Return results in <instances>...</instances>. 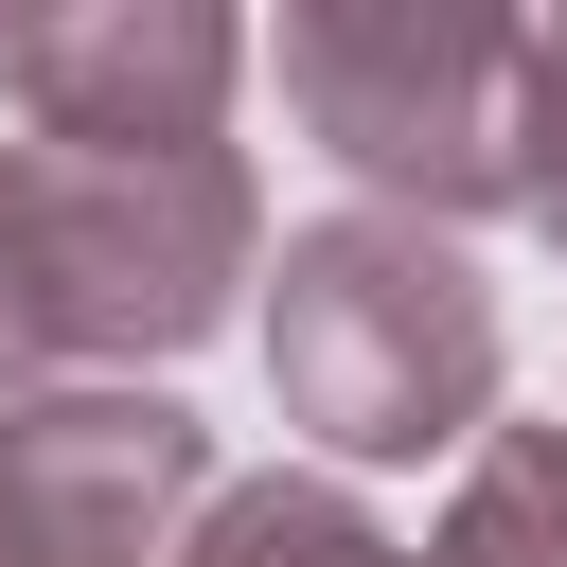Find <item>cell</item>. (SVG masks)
<instances>
[{"mask_svg":"<svg viewBox=\"0 0 567 567\" xmlns=\"http://www.w3.org/2000/svg\"><path fill=\"white\" fill-rule=\"evenodd\" d=\"M266 213L230 142H0V301L18 354H195Z\"/></svg>","mask_w":567,"mask_h":567,"instance_id":"6da1fadb","label":"cell"},{"mask_svg":"<svg viewBox=\"0 0 567 567\" xmlns=\"http://www.w3.org/2000/svg\"><path fill=\"white\" fill-rule=\"evenodd\" d=\"M266 390L337 461H443L496 425V284L425 213H319L266 266Z\"/></svg>","mask_w":567,"mask_h":567,"instance_id":"7a4b0ae2","label":"cell"},{"mask_svg":"<svg viewBox=\"0 0 567 567\" xmlns=\"http://www.w3.org/2000/svg\"><path fill=\"white\" fill-rule=\"evenodd\" d=\"M284 106L372 177V213H478L496 124H514V18L478 0H301L284 18Z\"/></svg>","mask_w":567,"mask_h":567,"instance_id":"3957f363","label":"cell"},{"mask_svg":"<svg viewBox=\"0 0 567 567\" xmlns=\"http://www.w3.org/2000/svg\"><path fill=\"white\" fill-rule=\"evenodd\" d=\"M213 514V425L177 390H18L0 408V567H177Z\"/></svg>","mask_w":567,"mask_h":567,"instance_id":"277c9868","label":"cell"},{"mask_svg":"<svg viewBox=\"0 0 567 567\" xmlns=\"http://www.w3.org/2000/svg\"><path fill=\"white\" fill-rule=\"evenodd\" d=\"M0 71H18L35 142H213L248 35L213 0H71V18H18Z\"/></svg>","mask_w":567,"mask_h":567,"instance_id":"5b68a950","label":"cell"},{"mask_svg":"<svg viewBox=\"0 0 567 567\" xmlns=\"http://www.w3.org/2000/svg\"><path fill=\"white\" fill-rule=\"evenodd\" d=\"M425 567H567V425H478Z\"/></svg>","mask_w":567,"mask_h":567,"instance_id":"8992f818","label":"cell"},{"mask_svg":"<svg viewBox=\"0 0 567 567\" xmlns=\"http://www.w3.org/2000/svg\"><path fill=\"white\" fill-rule=\"evenodd\" d=\"M177 567H425V549H390L337 478H230V496L195 514Z\"/></svg>","mask_w":567,"mask_h":567,"instance_id":"52a82bcc","label":"cell"},{"mask_svg":"<svg viewBox=\"0 0 567 567\" xmlns=\"http://www.w3.org/2000/svg\"><path fill=\"white\" fill-rule=\"evenodd\" d=\"M496 213L567 248V18H514V124H496Z\"/></svg>","mask_w":567,"mask_h":567,"instance_id":"ba28073f","label":"cell"},{"mask_svg":"<svg viewBox=\"0 0 567 567\" xmlns=\"http://www.w3.org/2000/svg\"><path fill=\"white\" fill-rule=\"evenodd\" d=\"M18 372H35V354H18V301H0V408H18Z\"/></svg>","mask_w":567,"mask_h":567,"instance_id":"9c48e42d","label":"cell"}]
</instances>
